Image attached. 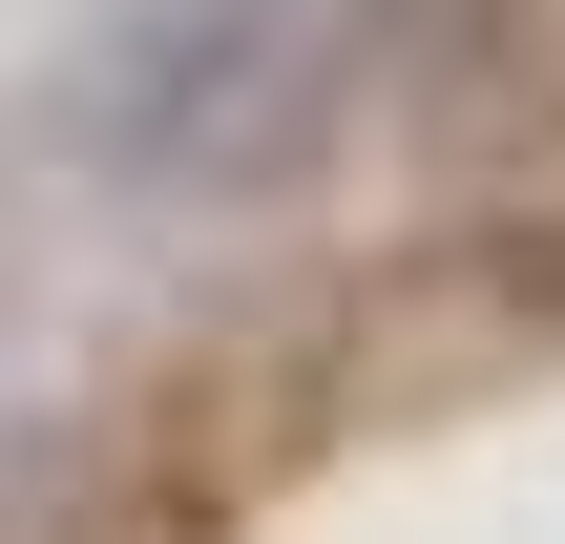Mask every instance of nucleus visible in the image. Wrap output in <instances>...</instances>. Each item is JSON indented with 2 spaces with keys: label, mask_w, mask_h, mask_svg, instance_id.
<instances>
[{
  "label": "nucleus",
  "mask_w": 565,
  "mask_h": 544,
  "mask_svg": "<svg viewBox=\"0 0 565 544\" xmlns=\"http://www.w3.org/2000/svg\"><path fill=\"white\" fill-rule=\"evenodd\" d=\"M84 168L126 189H252L315 126V0H126L84 42Z\"/></svg>",
  "instance_id": "nucleus-1"
}]
</instances>
